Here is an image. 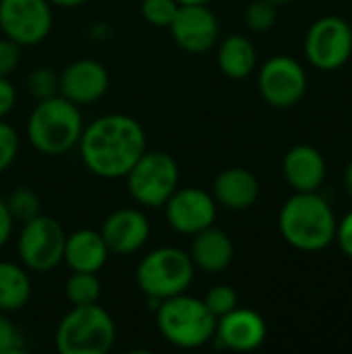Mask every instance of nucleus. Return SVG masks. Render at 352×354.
<instances>
[{
	"instance_id": "nucleus-1",
	"label": "nucleus",
	"mask_w": 352,
	"mask_h": 354,
	"mask_svg": "<svg viewBox=\"0 0 352 354\" xmlns=\"http://www.w3.org/2000/svg\"><path fill=\"white\" fill-rule=\"evenodd\" d=\"M145 149L143 124L122 112H108L87 122L77 143L83 166L102 180L124 178Z\"/></svg>"
},
{
	"instance_id": "nucleus-2",
	"label": "nucleus",
	"mask_w": 352,
	"mask_h": 354,
	"mask_svg": "<svg viewBox=\"0 0 352 354\" xmlns=\"http://www.w3.org/2000/svg\"><path fill=\"white\" fill-rule=\"evenodd\" d=\"M336 214L319 191L290 195L278 214V230L282 239L293 249L305 253L328 249L336 239Z\"/></svg>"
},
{
	"instance_id": "nucleus-3",
	"label": "nucleus",
	"mask_w": 352,
	"mask_h": 354,
	"mask_svg": "<svg viewBox=\"0 0 352 354\" xmlns=\"http://www.w3.org/2000/svg\"><path fill=\"white\" fill-rule=\"evenodd\" d=\"M83 127L81 106L58 93L35 102L25 122V139L37 153L58 158L77 149Z\"/></svg>"
},
{
	"instance_id": "nucleus-4",
	"label": "nucleus",
	"mask_w": 352,
	"mask_h": 354,
	"mask_svg": "<svg viewBox=\"0 0 352 354\" xmlns=\"http://www.w3.org/2000/svg\"><path fill=\"white\" fill-rule=\"evenodd\" d=\"M154 313L160 336L174 348L195 351L214 340L218 317L199 297L183 292L164 299Z\"/></svg>"
},
{
	"instance_id": "nucleus-5",
	"label": "nucleus",
	"mask_w": 352,
	"mask_h": 354,
	"mask_svg": "<svg viewBox=\"0 0 352 354\" xmlns=\"http://www.w3.org/2000/svg\"><path fill=\"white\" fill-rule=\"evenodd\" d=\"M118 330L114 317L98 303L71 307L56 326L54 344L60 354H108Z\"/></svg>"
},
{
	"instance_id": "nucleus-6",
	"label": "nucleus",
	"mask_w": 352,
	"mask_h": 354,
	"mask_svg": "<svg viewBox=\"0 0 352 354\" xmlns=\"http://www.w3.org/2000/svg\"><path fill=\"white\" fill-rule=\"evenodd\" d=\"M195 272L189 251L164 245L141 257L135 270V282L147 301L162 303L164 299L187 292L195 280Z\"/></svg>"
},
{
	"instance_id": "nucleus-7",
	"label": "nucleus",
	"mask_w": 352,
	"mask_h": 354,
	"mask_svg": "<svg viewBox=\"0 0 352 354\" xmlns=\"http://www.w3.org/2000/svg\"><path fill=\"white\" fill-rule=\"evenodd\" d=\"M131 199L147 209H162L180 185V168L174 156L162 149H145L124 176Z\"/></svg>"
},
{
	"instance_id": "nucleus-8",
	"label": "nucleus",
	"mask_w": 352,
	"mask_h": 354,
	"mask_svg": "<svg viewBox=\"0 0 352 354\" xmlns=\"http://www.w3.org/2000/svg\"><path fill=\"white\" fill-rule=\"evenodd\" d=\"M66 230L52 216H35L21 224L17 236L19 263L31 274H48L62 263Z\"/></svg>"
},
{
	"instance_id": "nucleus-9",
	"label": "nucleus",
	"mask_w": 352,
	"mask_h": 354,
	"mask_svg": "<svg viewBox=\"0 0 352 354\" xmlns=\"http://www.w3.org/2000/svg\"><path fill=\"white\" fill-rule=\"evenodd\" d=\"M305 58L319 71H336L352 56L351 23L338 15H326L311 23L305 35Z\"/></svg>"
},
{
	"instance_id": "nucleus-10",
	"label": "nucleus",
	"mask_w": 352,
	"mask_h": 354,
	"mask_svg": "<svg viewBox=\"0 0 352 354\" xmlns=\"http://www.w3.org/2000/svg\"><path fill=\"white\" fill-rule=\"evenodd\" d=\"M52 27L54 6L48 0H0V31L17 46H39Z\"/></svg>"
},
{
	"instance_id": "nucleus-11",
	"label": "nucleus",
	"mask_w": 352,
	"mask_h": 354,
	"mask_svg": "<svg viewBox=\"0 0 352 354\" xmlns=\"http://www.w3.org/2000/svg\"><path fill=\"white\" fill-rule=\"evenodd\" d=\"M257 89L268 106L288 110L307 93V71L297 58L276 54L259 66Z\"/></svg>"
},
{
	"instance_id": "nucleus-12",
	"label": "nucleus",
	"mask_w": 352,
	"mask_h": 354,
	"mask_svg": "<svg viewBox=\"0 0 352 354\" xmlns=\"http://www.w3.org/2000/svg\"><path fill=\"white\" fill-rule=\"evenodd\" d=\"M164 216L168 226L183 236H193L214 226L218 216V203L214 195L199 187H180L164 203Z\"/></svg>"
},
{
	"instance_id": "nucleus-13",
	"label": "nucleus",
	"mask_w": 352,
	"mask_h": 354,
	"mask_svg": "<svg viewBox=\"0 0 352 354\" xmlns=\"http://www.w3.org/2000/svg\"><path fill=\"white\" fill-rule=\"evenodd\" d=\"M168 29L174 44L189 54L210 52L220 37L218 17L207 4H180Z\"/></svg>"
},
{
	"instance_id": "nucleus-14",
	"label": "nucleus",
	"mask_w": 352,
	"mask_h": 354,
	"mask_svg": "<svg viewBox=\"0 0 352 354\" xmlns=\"http://www.w3.org/2000/svg\"><path fill=\"white\" fill-rule=\"evenodd\" d=\"M100 232L112 255L129 257L149 243L151 222L141 207H118L104 218Z\"/></svg>"
},
{
	"instance_id": "nucleus-15",
	"label": "nucleus",
	"mask_w": 352,
	"mask_h": 354,
	"mask_svg": "<svg viewBox=\"0 0 352 354\" xmlns=\"http://www.w3.org/2000/svg\"><path fill=\"white\" fill-rule=\"evenodd\" d=\"M58 77V93L81 108L100 102L110 89V73L95 58H77L68 62Z\"/></svg>"
},
{
	"instance_id": "nucleus-16",
	"label": "nucleus",
	"mask_w": 352,
	"mask_h": 354,
	"mask_svg": "<svg viewBox=\"0 0 352 354\" xmlns=\"http://www.w3.org/2000/svg\"><path fill=\"white\" fill-rule=\"evenodd\" d=\"M268 338L266 319L247 307H237L230 313L218 317L214 344L232 351V353H251L257 351Z\"/></svg>"
},
{
	"instance_id": "nucleus-17",
	"label": "nucleus",
	"mask_w": 352,
	"mask_h": 354,
	"mask_svg": "<svg viewBox=\"0 0 352 354\" xmlns=\"http://www.w3.org/2000/svg\"><path fill=\"white\" fill-rule=\"evenodd\" d=\"M326 158L324 153L307 143L295 145L286 151L282 160V174L295 193L319 191L326 180Z\"/></svg>"
},
{
	"instance_id": "nucleus-18",
	"label": "nucleus",
	"mask_w": 352,
	"mask_h": 354,
	"mask_svg": "<svg viewBox=\"0 0 352 354\" xmlns=\"http://www.w3.org/2000/svg\"><path fill=\"white\" fill-rule=\"evenodd\" d=\"M259 180L257 176L241 166L224 168L216 174L212 183V195L218 207L230 212H245L251 209L259 199Z\"/></svg>"
},
{
	"instance_id": "nucleus-19",
	"label": "nucleus",
	"mask_w": 352,
	"mask_h": 354,
	"mask_svg": "<svg viewBox=\"0 0 352 354\" xmlns=\"http://www.w3.org/2000/svg\"><path fill=\"white\" fill-rule=\"evenodd\" d=\"M112 257L104 236L95 228H79L66 234L62 263L71 272L100 274Z\"/></svg>"
},
{
	"instance_id": "nucleus-20",
	"label": "nucleus",
	"mask_w": 352,
	"mask_h": 354,
	"mask_svg": "<svg viewBox=\"0 0 352 354\" xmlns=\"http://www.w3.org/2000/svg\"><path fill=\"white\" fill-rule=\"evenodd\" d=\"M189 255H191L195 270L207 276H218L230 268L234 259V243L228 232H224L222 228L210 226L191 236Z\"/></svg>"
},
{
	"instance_id": "nucleus-21",
	"label": "nucleus",
	"mask_w": 352,
	"mask_h": 354,
	"mask_svg": "<svg viewBox=\"0 0 352 354\" xmlns=\"http://www.w3.org/2000/svg\"><path fill=\"white\" fill-rule=\"evenodd\" d=\"M216 64L220 73L232 81L249 79L257 68V50L243 33H230L216 44Z\"/></svg>"
},
{
	"instance_id": "nucleus-22",
	"label": "nucleus",
	"mask_w": 352,
	"mask_h": 354,
	"mask_svg": "<svg viewBox=\"0 0 352 354\" xmlns=\"http://www.w3.org/2000/svg\"><path fill=\"white\" fill-rule=\"evenodd\" d=\"M33 292L31 272L23 268L19 261H0V311L2 313H17L21 311Z\"/></svg>"
},
{
	"instance_id": "nucleus-23",
	"label": "nucleus",
	"mask_w": 352,
	"mask_h": 354,
	"mask_svg": "<svg viewBox=\"0 0 352 354\" xmlns=\"http://www.w3.org/2000/svg\"><path fill=\"white\" fill-rule=\"evenodd\" d=\"M100 297H102V282L98 274L71 272V276L64 282V299L68 301L71 307L100 303Z\"/></svg>"
},
{
	"instance_id": "nucleus-24",
	"label": "nucleus",
	"mask_w": 352,
	"mask_h": 354,
	"mask_svg": "<svg viewBox=\"0 0 352 354\" xmlns=\"http://www.w3.org/2000/svg\"><path fill=\"white\" fill-rule=\"evenodd\" d=\"M25 89H27V93L35 102L48 100L52 95H58V89H60L58 71H54L50 66H35V68H31L27 79H25Z\"/></svg>"
},
{
	"instance_id": "nucleus-25",
	"label": "nucleus",
	"mask_w": 352,
	"mask_h": 354,
	"mask_svg": "<svg viewBox=\"0 0 352 354\" xmlns=\"http://www.w3.org/2000/svg\"><path fill=\"white\" fill-rule=\"evenodd\" d=\"M6 205H8L15 222H21V224L41 214V201H39L37 193L29 187L12 189V193L6 197Z\"/></svg>"
},
{
	"instance_id": "nucleus-26",
	"label": "nucleus",
	"mask_w": 352,
	"mask_h": 354,
	"mask_svg": "<svg viewBox=\"0 0 352 354\" xmlns=\"http://www.w3.org/2000/svg\"><path fill=\"white\" fill-rule=\"evenodd\" d=\"M278 21V6L270 0H253L245 8V25L253 33L270 31Z\"/></svg>"
},
{
	"instance_id": "nucleus-27",
	"label": "nucleus",
	"mask_w": 352,
	"mask_h": 354,
	"mask_svg": "<svg viewBox=\"0 0 352 354\" xmlns=\"http://www.w3.org/2000/svg\"><path fill=\"white\" fill-rule=\"evenodd\" d=\"M178 6L176 0H141V17L151 27L168 29Z\"/></svg>"
},
{
	"instance_id": "nucleus-28",
	"label": "nucleus",
	"mask_w": 352,
	"mask_h": 354,
	"mask_svg": "<svg viewBox=\"0 0 352 354\" xmlns=\"http://www.w3.org/2000/svg\"><path fill=\"white\" fill-rule=\"evenodd\" d=\"M203 303L207 305V309L216 317H222V315H226V313H230L232 309L239 307V295L230 284H214L205 292Z\"/></svg>"
},
{
	"instance_id": "nucleus-29",
	"label": "nucleus",
	"mask_w": 352,
	"mask_h": 354,
	"mask_svg": "<svg viewBox=\"0 0 352 354\" xmlns=\"http://www.w3.org/2000/svg\"><path fill=\"white\" fill-rule=\"evenodd\" d=\"M21 149V139L17 129L0 118V174H4L17 160Z\"/></svg>"
},
{
	"instance_id": "nucleus-30",
	"label": "nucleus",
	"mask_w": 352,
	"mask_h": 354,
	"mask_svg": "<svg viewBox=\"0 0 352 354\" xmlns=\"http://www.w3.org/2000/svg\"><path fill=\"white\" fill-rule=\"evenodd\" d=\"M25 353V336L21 328L8 317V313L0 311V354Z\"/></svg>"
},
{
	"instance_id": "nucleus-31",
	"label": "nucleus",
	"mask_w": 352,
	"mask_h": 354,
	"mask_svg": "<svg viewBox=\"0 0 352 354\" xmlns=\"http://www.w3.org/2000/svg\"><path fill=\"white\" fill-rule=\"evenodd\" d=\"M21 62V46L8 37H0V77H10Z\"/></svg>"
},
{
	"instance_id": "nucleus-32",
	"label": "nucleus",
	"mask_w": 352,
	"mask_h": 354,
	"mask_svg": "<svg viewBox=\"0 0 352 354\" xmlns=\"http://www.w3.org/2000/svg\"><path fill=\"white\" fill-rule=\"evenodd\" d=\"M17 87L12 85L10 77H0V118H6L17 106Z\"/></svg>"
},
{
	"instance_id": "nucleus-33",
	"label": "nucleus",
	"mask_w": 352,
	"mask_h": 354,
	"mask_svg": "<svg viewBox=\"0 0 352 354\" xmlns=\"http://www.w3.org/2000/svg\"><path fill=\"white\" fill-rule=\"evenodd\" d=\"M334 243H338V247L342 249V253L352 259V209L338 222Z\"/></svg>"
},
{
	"instance_id": "nucleus-34",
	"label": "nucleus",
	"mask_w": 352,
	"mask_h": 354,
	"mask_svg": "<svg viewBox=\"0 0 352 354\" xmlns=\"http://www.w3.org/2000/svg\"><path fill=\"white\" fill-rule=\"evenodd\" d=\"M15 224L17 222H15L12 214L6 205V199L0 197V249L10 243V239L15 234Z\"/></svg>"
},
{
	"instance_id": "nucleus-35",
	"label": "nucleus",
	"mask_w": 352,
	"mask_h": 354,
	"mask_svg": "<svg viewBox=\"0 0 352 354\" xmlns=\"http://www.w3.org/2000/svg\"><path fill=\"white\" fill-rule=\"evenodd\" d=\"M89 37L93 39V41H106L110 35H112V29H110V25L106 23V21H95L91 27H89Z\"/></svg>"
},
{
	"instance_id": "nucleus-36",
	"label": "nucleus",
	"mask_w": 352,
	"mask_h": 354,
	"mask_svg": "<svg viewBox=\"0 0 352 354\" xmlns=\"http://www.w3.org/2000/svg\"><path fill=\"white\" fill-rule=\"evenodd\" d=\"M54 8H77L83 6L87 0H48Z\"/></svg>"
},
{
	"instance_id": "nucleus-37",
	"label": "nucleus",
	"mask_w": 352,
	"mask_h": 354,
	"mask_svg": "<svg viewBox=\"0 0 352 354\" xmlns=\"http://www.w3.org/2000/svg\"><path fill=\"white\" fill-rule=\"evenodd\" d=\"M344 189H346L349 197L352 199V162L346 166V170H344Z\"/></svg>"
},
{
	"instance_id": "nucleus-38",
	"label": "nucleus",
	"mask_w": 352,
	"mask_h": 354,
	"mask_svg": "<svg viewBox=\"0 0 352 354\" xmlns=\"http://www.w3.org/2000/svg\"><path fill=\"white\" fill-rule=\"evenodd\" d=\"M178 4H210L212 0H176Z\"/></svg>"
},
{
	"instance_id": "nucleus-39",
	"label": "nucleus",
	"mask_w": 352,
	"mask_h": 354,
	"mask_svg": "<svg viewBox=\"0 0 352 354\" xmlns=\"http://www.w3.org/2000/svg\"><path fill=\"white\" fill-rule=\"evenodd\" d=\"M272 4H276V6H282V4H290V2H297V0H270Z\"/></svg>"
}]
</instances>
